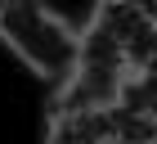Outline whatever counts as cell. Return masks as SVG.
Masks as SVG:
<instances>
[{
    "mask_svg": "<svg viewBox=\"0 0 157 144\" xmlns=\"http://www.w3.org/2000/svg\"><path fill=\"white\" fill-rule=\"evenodd\" d=\"M0 41L45 81H67L81 59V32L45 0H0Z\"/></svg>",
    "mask_w": 157,
    "mask_h": 144,
    "instance_id": "1",
    "label": "cell"
},
{
    "mask_svg": "<svg viewBox=\"0 0 157 144\" xmlns=\"http://www.w3.org/2000/svg\"><path fill=\"white\" fill-rule=\"evenodd\" d=\"M130 72L126 50L117 45V36H108L99 23H90L81 32V59L76 72L63 81L59 99L49 113H81V108H112L117 104V90Z\"/></svg>",
    "mask_w": 157,
    "mask_h": 144,
    "instance_id": "2",
    "label": "cell"
},
{
    "mask_svg": "<svg viewBox=\"0 0 157 144\" xmlns=\"http://www.w3.org/2000/svg\"><path fill=\"white\" fill-rule=\"evenodd\" d=\"M90 23H99L108 36H117L130 68H157V27L139 14L135 0H99Z\"/></svg>",
    "mask_w": 157,
    "mask_h": 144,
    "instance_id": "3",
    "label": "cell"
},
{
    "mask_svg": "<svg viewBox=\"0 0 157 144\" xmlns=\"http://www.w3.org/2000/svg\"><path fill=\"white\" fill-rule=\"evenodd\" d=\"M117 108L157 126V68H130L126 72V81L117 90Z\"/></svg>",
    "mask_w": 157,
    "mask_h": 144,
    "instance_id": "4",
    "label": "cell"
},
{
    "mask_svg": "<svg viewBox=\"0 0 157 144\" xmlns=\"http://www.w3.org/2000/svg\"><path fill=\"white\" fill-rule=\"evenodd\" d=\"M135 5H139V14H144L148 23H153V27H157V0H135Z\"/></svg>",
    "mask_w": 157,
    "mask_h": 144,
    "instance_id": "5",
    "label": "cell"
},
{
    "mask_svg": "<svg viewBox=\"0 0 157 144\" xmlns=\"http://www.w3.org/2000/svg\"><path fill=\"white\" fill-rule=\"evenodd\" d=\"M112 144H121V140H112Z\"/></svg>",
    "mask_w": 157,
    "mask_h": 144,
    "instance_id": "6",
    "label": "cell"
}]
</instances>
